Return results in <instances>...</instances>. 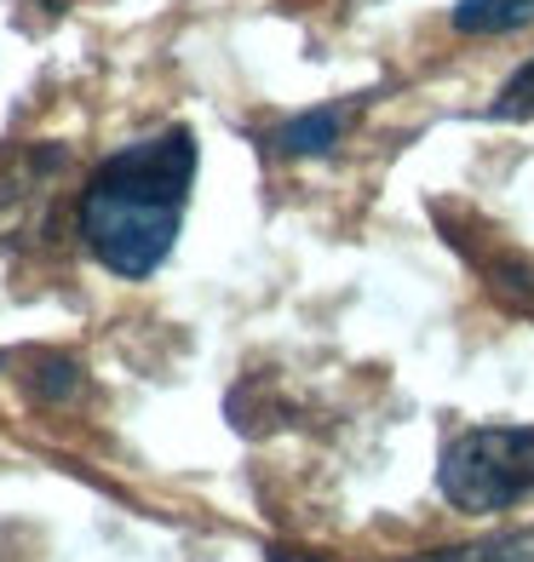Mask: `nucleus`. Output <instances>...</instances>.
I'll return each mask as SVG.
<instances>
[{
  "label": "nucleus",
  "instance_id": "1",
  "mask_svg": "<svg viewBox=\"0 0 534 562\" xmlns=\"http://www.w3.org/2000/svg\"><path fill=\"white\" fill-rule=\"evenodd\" d=\"M196 161L201 149L190 126H162V133L121 144L115 156L92 167L75 224H81L87 252L110 276L144 281L173 259L190 207V184H196Z\"/></svg>",
  "mask_w": 534,
  "mask_h": 562
},
{
  "label": "nucleus",
  "instance_id": "2",
  "mask_svg": "<svg viewBox=\"0 0 534 562\" xmlns=\"http://www.w3.org/2000/svg\"><path fill=\"white\" fill-rule=\"evenodd\" d=\"M437 488L454 510L489 517L534 499V425H477L443 448Z\"/></svg>",
  "mask_w": 534,
  "mask_h": 562
},
{
  "label": "nucleus",
  "instance_id": "3",
  "mask_svg": "<svg viewBox=\"0 0 534 562\" xmlns=\"http://www.w3.org/2000/svg\"><path fill=\"white\" fill-rule=\"evenodd\" d=\"M356 121V104L351 98H334V104H316V110H299L288 121H276L265 133V156H282V161H322L334 156V149L345 144Z\"/></svg>",
  "mask_w": 534,
  "mask_h": 562
},
{
  "label": "nucleus",
  "instance_id": "4",
  "mask_svg": "<svg viewBox=\"0 0 534 562\" xmlns=\"http://www.w3.org/2000/svg\"><path fill=\"white\" fill-rule=\"evenodd\" d=\"M454 35L489 41V35H518L534 23V0H454Z\"/></svg>",
  "mask_w": 534,
  "mask_h": 562
},
{
  "label": "nucleus",
  "instance_id": "5",
  "mask_svg": "<svg viewBox=\"0 0 534 562\" xmlns=\"http://www.w3.org/2000/svg\"><path fill=\"white\" fill-rule=\"evenodd\" d=\"M402 562H534V528H512V533H494V540H471L448 551H420Z\"/></svg>",
  "mask_w": 534,
  "mask_h": 562
},
{
  "label": "nucleus",
  "instance_id": "6",
  "mask_svg": "<svg viewBox=\"0 0 534 562\" xmlns=\"http://www.w3.org/2000/svg\"><path fill=\"white\" fill-rule=\"evenodd\" d=\"M30 391L41 402H75L81 396V368H75L69 356H41L35 373H30Z\"/></svg>",
  "mask_w": 534,
  "mask_h": 562
},
{
  "label": "nucleus",
  "instance_id": "7",
  "mask_svg": "<svg viewBox=\"0 0 534 562\" xmlns=\"http://www.w3.org/2000/svg\"><path fill=\"white\" fill-rule=\"evenodd\" d=\"M489 121H534V58L505 75V87L489 104Z\"/></svg>",
  "mask_w": 534,
  "mask_h": 562
},
{
  "label": "nucleus",
  "instance_id": "8",
  "mask_svg": "<svg viewBox=\"0 0 534 562\" xmlns=\"http://www.w3.org/2000/svg\"><path fill=\"white\" fill-rule=\"evenodd\" d=\"M270 562H322V557H311V551H270Z\"/></svg>",
  "mask_w": 534,
  "mask_h": 562
}]
</instances>
